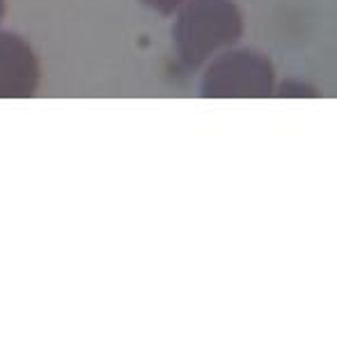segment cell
I'll return each mask as SVG.
<instances>
[{
  "mask_svg": "<svg viewBox=\"0 0 337 353\" xmlns=\"http://www.w3.org/2000/svg\"><path fill=\"white\" fill-rule=\"evenodd\" d=\"M174 14L172 41L188 69H202L243 37V14L234 0H186Z\"/></svg>",
  "mask_w": 337,
  "mask_h": 353,
  "instance_id": "cell-1",
  "label": "cell"
},
{
  "mask_svg": "<svg viewBox=\"0 0 337 353\" xmlns=\"http://www.w3.org/2000/svg\"><path fill=\"white\" fill-rule=\"evenodd\" d=\"M200 94L209 99H264L276 94V69L255 48H227L207 62Z\"/></svg>",
  "mask_w": 337,
  "mask_h": 353,
  "instance_id": "cell-2",
  "label": "cell"
},
{
  "mask_svg": "<svg viewBox=\"0 0 337 353\" xmlns=\"http://www.w3.org/2000/svg\"><path fill=\"white\" fill-rule=\"evenodd\" d=\"M39 85V67L25 39L0 32V97H32Z\"/></svg>",
  "mask_w": 337,
  "mask_h": 353,
  "instance_id": "cell-3",
  "label": "cell"
},
{
  "mask_svg": "<svg viewBox=\"0 0 337 353\" xmlns=\"http://www.w3.org/2000/svg\"><path fill=\"white\" fill-rule=\"evenodd\" d=\"M143 3L150 7V10L163 14V17H170V14L177 12L186 0H143Z\"/></svg>",
  "mask_w": 337,
  "mask_h": 353,
  "instance_id": "cell-4",
  "label": "cell"
},
{
  "mask_svg": "<svg viewBox=\"0 0 337 353\" xmlns=\"http://www.w3.org/2000/svg\"><path fill=\"white\" fill-rule=\"evenodd\" d=\"M3 14H5V0H0V19H3Z\"/></svg>",
  "mask_w": 337,
  "mask_h": 353,
  "instance_id": "cell-5",
  "label": "cell"
}]
</instances>
